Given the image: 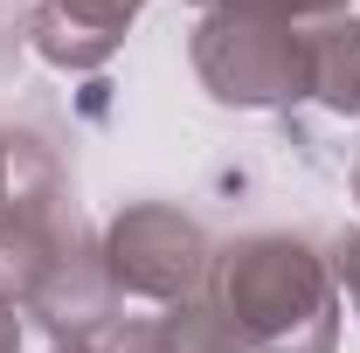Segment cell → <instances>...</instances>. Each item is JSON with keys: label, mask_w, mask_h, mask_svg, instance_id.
<instances>
[{"label": "cell", "mask_w": 360, "mask_h": 353, "mask_svg": "<svg viewBox=\"0 0 360 353\" xmlns=\"http://www.w3.org/2000/svg\"><path fill=\"white\" fill-rule=\"evenodd\" d=\"M208 305L257 353H333L340 347L333 270L298 236H243V243L215 250Z\"/></svg>", "instance_id": "cell-1"}, {"label": "cell", "mask_w": 360, "mask_h": 353, "mask_svg": "<svg viewBox=\"0 0 360 353\" xmlns=\"http://www.w3.org/2000/svg\"><path fill=\"white\" fill-rule=\"evenodd\" d=\"M187 56H194L201 90L236 111H284V104L312 97V35L298 21L201 14L187 35Z\"/></svg>", "instance_id": "cell-2"}, {"label": "cell", "mask_w": 360, "mask_h": 353, "mask_svg": "<svg viewBox=\"0 0 360 353\" xmlns=\"http://www.w3.org/2000/svg\"><path fill=\"white\" fill-rule=\"evenodd\" d=\"M104 257V243H90L84 215L70 201V187H56V174L7 187L0 201V312H35L49 298V284H63L70 270H84Z\"/></svg>", "instance_id": "cell-3"}, {"label": "cell", "mask_w": 360, "mask_h": 353, "mask_svg": "<svg viewBox=\"0 0 360 353\" xmlns=\"http://www.w3.org/2000/svg\"><path fill=\"white\" fill-rule=\"evenodd\" d=\"M208 264H215L208 236L194 229V215H180L167 201H132L104 229V277H111V291L160 298V305H194L208 291Z\"/></svg>", "instance_id": "cell-4"}, {"label": "cell", "mask_w": 360, "mask_h": 353, "mask_svg": "<svg viewBox=\"0 0 360 353\" xmlns=\"http://www.w3.org/2000/svg\"><path fill=\"white\" fill-rule=\"evenodd\" d=\"M139 7L146 0H42L28 14V42L56 70H104Z\"/></svg>", "instance_id": "cell-5"}, {"label": "cell", "mask_w": 360, "mask_h": 353, "mask_svg": "<svg viewBox=\"0 0 360 353\" xmlns=\"http://www.w3.org/2000/svg\"><path fill=\"white\" fill-rule=\"evenodd\" d=\"M305 35H312V97L340 118H360V21L333 14Z\"/></svg>", "instance_id": "cell-6"}, {"label": "cell", "mask_w": 360, "mask_h": 353, "mask_svg": "<svg viewBox=\"0 0 360 353\" xmlns=\"http://www.w3.org/2000/svg\"><path fill=\"white\" fill-rule=\"evenodd\" d=\"M153 340H160V353H250L236 333L222 326V312L215 305H174V312H160L153 319Z\"/></svg>", "instance_id": "cell-7"}, {"label": "cell", "mask_w": 360, "mask_h": 353, "mask_svg": "<svg viewBox=\"0 0 360 353\" xmlns=\"http://www.w3.org/2000/svg\"><path fill=\"white\" fill-rule=\"evenodd\" d=\"M201 14H270V21H333L347 0H194Z\"/></svg>", "instance_id": "cell-8"}, {"label": "cell", "mask_w": 360, "mask_h": 353, "mask_svg": "<svg viewBox=\"0 0 360 353\" xmlns=\"http://www.w3.org/2000/svg\"><path fill=\"white\" fill-rule=\"evenodd\" d=\"M326 270H333V284H340V291L354 298V312H360V229L333 243V257H326Z\"/></svg>", "instance_id": "cell-9"}, {"label": "cell", "mask_w": 360, "mask_h": 353, "mask_svg": "<svg viewBox=\"0 0 360 353\" xmlns=\"http://www.w3.org/2000/svg\"><path fill=\"white\" fill-rule=\"evenodd\" d=\"M111 353H160V340H153V319L118 326V333H111Z\"/></svg>", "instance_id": "cell-10"}, {"label": "cell", "mask_w": 360, "mask_h": 353, "mask_svg": "<svg viewBox=\"0 0 360 353\" xmlns=\"http://www.w3.org/2000/svg\"><path fill=\"white\" fill-rule=\"evenodd\" d=\"M21 347V319H14V312H0V353H14Z\"/></svg>", "instance_id": "cell-11"}, {"label": "cell", "mask_w": 360, "mask_h": 353, "mask_svg": "<svg viewBox=\"0 0 360 353\" xmlns=\"http://www.w3.org/2000/svg\"><path fill=\"white\" fill-rule=\"evenodd\" d=\"M7 167H14V153H7V139H0V201H7V187H14V180H7Z\"/></svg>", "instance_id": "cell-12"}, {"label": "cell", "mask_w": 360, "mask_h": 353, "mask_svg": "<svg viewBox=\"0 0 360 353\" xmlns=\"http://www.w3.org/2000/svg\"><path fill=\"white\" fill-rule=\"evenodd\" d=\"M49 353H97V347H84V340H63V347H49Z\"/></svg>", "instance_id": "cell-13"}, {"label": "cell", "mask_w": 360, "mask_h": 353, "mask_svg": "<svg viewBox=\"0 0 360 353\" xmlns=\"http://www.w3.org/2000/svg\"><path fill=\"white\" fill-rule=\"evenodd\" d=\"M354 201H360V160H354Z\"/></svg>", "instance_id": "cell-14"}]
</instances>
